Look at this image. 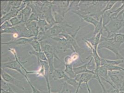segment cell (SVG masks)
Wrapping results in <instances>:
<instances>
[{"label":"cell","instance_id":"20","mask_svg":"<svg viewBox=\"0 0 124 93\" xmlns=\"http://www.w3.org/2000/svg\"><path fill=\"white\" fill-rule=\"evenodd\" d=\"M118 2V1H117V0H110V1H108V2L106 4L105 7H104V8L101 12V16L103 15L105 13H106V12H107L110 10L112 9V8L113 7V6L116 3H117Z\"/></svg>","mask_w":124,"mask_h":93},{"label":"cell","instance_id":"30","mask_svg":"<svg viewBox=\"0 0 124 93\" xmlns=\"http://www.w3.org/2000/svg\"><path fill=\"white\" fill-rule=\"evenodd\" d=\"M1 93H17L15 92L12 88L10 86L8 85V87L5 89L1 88Z\"/></svg>","mask_w":124,"mask_h":93},{"label":"cell","instance_id":"10","mask_svg":"<svg viewBox=\"0 0 124 93\" xmlns=\"http://www.w3.org/2000/svg\"><path fill=\"white\" fill-rule=\"evenodd\" d=\"M93 58L91 57L90 61L87 63L78 67H74V71L76 75L82 74H84V73H90V74H95L94 70H90L88 68V65H90V63L93 61Z\"/></svg>","mask_w":124,"mask_h":93},{"label":"cell","instance_id":"3","mask_svg":"<svg viewBox=\"0 0 124 93\" xmlns=\"http://www.w3.org/2000/svg\"><path fill=\"white\" fill-rule=\"evenodd\" d=\"M8 50L10 51L15 57V60L8 62H1L0 63V68L5 69L8 68L16 70L22 74L23 76L26 74L24 72L25 68L23 65V63L20 60V59L17 55V53L14 48H9Z\"/></svg>","mask_w":124,"mask_h":93},{"label":"cell","instance_id":"21","mask_svg":"<svg viewBox=\"0 0 124 93\" xmlns=\"http://www.w3.org/2000/svg\"><path fill=\"white\" fill-rule=\"evenodd\" d=\"M64 82L72 86L73 88H78L79 83L75 79H72L69 77L68 75H66V76L63 79Z\"/></svg>","mask_w":124,"mask_h":93},{"label":"cell","instance_id":"6","mask_svg":"<svg viewBox=\"0 0 124 93\" xmlns=\"http://www.w3.org/2000/svg\"><path fill=\"white\" fill-rule=\"evenodd\" d=\"M64 31L65 30L63 26L60 24H56L46 31V33L49 38H51L60 36L62 34L66 33Z\"/></svg>","mask_w":124,"mask_h":93},{"label":"cell","instance_id":"24","mask_svg":"<svg viewBox=\"0 0 124 93\" xmlns=\"http://www.w3.org/2000/svg\"><path fill=\"white\" fill-rule=\"evenodd\" d=\"M41 46L43 52H50V53H56L55 50L54 49V48H53L52 46L47 42H46L44 44L42 43Z\"/></svg>","mask_w":124,"mask_h":93},{"label":"cell","instance_id":"33","mask_svg":"<svg viewBox=\"0 0 124 93\" xmlns=\"http://www.w3.org/2000/svg\"><path fill=\"white\" fill-rule=\"evenodd\" d=\"M108 93H119V89H114L111 90L110 91V92H108Z\"/></svg>","mask_w":124,"mask_h":93},{"label":"cell","instance_id":"13","mask_svg":"<svg viewBox=\"0 0 124 93\" xmlns=\"http://www.w3.org/2000/svg\"><path fill=\"white\" fill-rule=\"evenodd\" d=\"M32 10L31 8L27 5L21 11L22 15V23H25L29 20L30 16L32 14Z\"/></svg>","mask_w":124,"mask_h":93},{"label":"cell","instance_id":"9","mask_svg":"<svg viewBox=\"0 0 124 93\" xmlns=\"http://www.w3.org/2000/svg\"><path fill=\"white\" fill-rule=\"evenodd\" d=\"M74 14H76L78 16L80 17V18L82 19V20H83L88 23H90L95 27H96L98 24L99 20L96 19L93 16H92L91 14H82L79 12L77 11L71 10L70 11Z\"/></svg>","mask_w":124,"mask_h":93},{"label":"cell","instance_id":"7","mask_svg":"<svg viewBox=\"0 0 124 93\" xmlns=\"http://www.w3.org/2000/svg\"><path fill=\"white\" fill-rule=\"evenodd\" d=\"M108 76L114 86L117 89H119L123 83L124 77L119 72L114 73L113 72H108Z\"/></svg>","mask_w":124,"mask_h":93},{"label":"cell","instance_id":"18","mask_svg":"<svg viewBox=\"0 0 124 93\" xmlns=\"http://www.w3.org/2000/svg\"><path fill=\"white\" fill-rule=\"evenodd\" d=\"M52 15L56 24H60L63 21L64 18V16L59 14V13L57 12L54 9H52Z\"/></svg>","mask_w":124,"mask_h":93},{"label":"cell","instance_id":"5","mask_svg":"<svg viewBox=\"0 0 124 93\" xmlns=\"http://www.w3.org/2000/svg\"><path fill=\"white\" fill-rule=\"evenodd\" d=\"M0 76L1 79H2L6 83L14 85L21 90H25L22 83L21 81L13 77L2 68H0Z\"/></svg>","mask_w":124,"mask_h":93},{"label":"cell","instance_id":"31","mask_svg":"<svg viewBox=\"0 0 124 93\" xmlns=\"http://www.w3.org/2000/svg\"><path fill=\"white\" fill-rule=\"evenodd\" d=\"M64 64H71L74 61L73 60L71 56H66L64 58Z\"/></svg>","mask_w":124,"mask_h":93},{"label":"cell","instance_id":"14","mask_svg":"<svg viewBox=\"0 0 124 93\" xmlns=\"http://www.w3.org/2000/svg\"><path fill=\"white\" fill-rule=\"evenodd\" d=\"M91 51V56L93 57V61L95 63V68H98L101 66V58L99 55L98 53L97 50L93 48Z\"/></svg>","mask_w":124,"mask_h":93},{"label":"cell","instance_id":"22","mask_svg":"<svg viewBox=\"0 0 124 93\" xmlns=\"http://www.w3.org/2000/svg\"><path fill=\"white\" fill-rule=\"evenodd\" d=\"M103 66L107 68L108 72L124 71V67H120L119 65H113L106 64Z\"/></svg>","mask_w":124,"mask_h":93},{"label":"cell","instance_id":"15","mask_svg":"<svg viewBox=\"0 0 124 93\" xmlns=\"http://www.w3.org/2000/svg\"><path fill=\"white\" fill-rule=\"evenodd\" d=\"M124 63V60H111L101 58V66H103L106 64L113 65H119L121 64Z\"/></svg>","mask_w":124,"mask_h":93},{"label":"cell","instance_id":"11","mask_svg":"<svg viewBox=\"0 0 124 93\" xmlns=\"http://www.w3.org/2000/svg\"><path fill=\"white\" fill-rule=\"evenodd\" d=\"M46 56L47 59V62L49 66V70H50V74H52V73L54 70L55 69V67L54 66V58H56L57 60H59L62 62L61 60L58 57L57 55L55 53H50V52H44Z\"/></svg>","mask_w":124,"mask_h":93},{"label":"cell","instance_id":"8","mask_svg":"<svg viewBox=\"0 0 124 93\" xmlns=\"http://www.w3.org/2000/svg\"><path fill=\"white\" fill-rule=\"evenodd\" d=\"M36 39L35 37H32L31 38H19L12 40L10 41L6 42H1V45H16V46H23L26 44H29L30 42L32 40Z\"/></svg>","mask_w":124,"mask_h":93},{"label":"cell","instance_id":"4","mask_svg":"<svg viewBox=\"0 0 124 93\" xmlns=\"http://www.w3.org/2000/svg\"><path fill=\"white\" fill-rule=\"evenodd\" d=\"M92 79H96V74H90V73H84L80 74H78L76 75L75 77V79L79 83V85L78 88L76 89V91L75 93H78L79 90V89L81 87L82 84L83 83H85L87 89H88V93H92L91 89L89 87L88 84V82Z\"/></svg>","mask_w":124,"mask_h":93},{"label":"cell","instance_id":"25","mask_svg":"<svg viewBox=\"0 0 124 93\" xmlns=\"http://www.w3.org/2000/svg\"><path fill=\"white\" fill-rule=\"evenodd\" d=\"M25 24L26 28L31 32L38 27V21H28L25 23Z\"/></svg>","mask_w":124,"mask_h":93},{"label":"cell","instance_id":"17","mask_svg":"<svg viewBox=\"0 0 124 93\" xmlns=\"http://www.w3.org/2000/svg\"><path fill=\"white\" fill-rule=\"evenodd\" d=\"M65 65V69L64 70L66 74L72 79H75L76 77L75 73L74 71V67H73V65L71 64H66Z\"/></svg>","mask_w":124,"mask_h":93},{"label":"cell","instance_id":"28","mask_svg":"<svg viewBox=\"0 0 124 93\" xmlns=\"http://www.w3.org/2000/svg\"><path fill=\"white\" fill-rule=\"evenodd\" d=\"M60 93H72V92L70 89L68 88V84L64 82L63 83L62 90Z\"/></svg>","mask_w":124,"mask_h":93},{"label":"cell","instance_id":"2","mask_svg":"<svg viewBox=\"0 0 124 93\" xmlns=\"http://www.w3.org/2000/svg\"><path fill=\"white\" fill-rule=\"evenodd\" d=\"M124 27V20L119 18H110L108 23L103 27L104 30L108 33L107 38H112L114 36L119 33Z\"/></svg>","mask_w":124,"mask_h":93},{"label":"cell","instance_id":"23","mask_svg":"<svg viewBox=\"0 0 124 93\" xmlns=\"http://www.w3.org/2000/svg\"><path fill=\"white\" fill-rule=\"evenodd\" d=\"M104 29L103 28V15L100 17L98 24L96 27L94 28L93 31V36H95L99 33L101 30Z\"/></svg>","mask_w":124,"mask_h":93},{"label":"cell","instance_id":"29","mask_svg":"<svg viewBox=\"0 0 124 93\" xmlns=\"http://www.w3.org/2000/svg\"><path fill=\"white\" fill-rule=\"evenodd\" d=\"M10 27H12V26L11 25L10 21H6L3 24L0 25V31L3 30L7 28Z\"/></svg>","mask_w":124,"mask_h":93},{"label":"cell","instance_id":"26","mask_svg":"<svg viewBox=\"0 0 124 93\" xmlns=\"http://www.w3.org/2000/svg\"><path fill=\"white\" fill-rule=\"evenodd\" d=\"M114 41L121 44L124 43V34L118 33L115 34L112 38Z\"/></svg>","mask_w":124,"mask_h":93},{"label":"cell","instance_id":"27","mask_svg":"<svg viewBox=\"0 0 124 93\" xmlns=\"http://www.w3.org/2000/svg\"><path fill=\"white\" fill-rule=\"evenodd\" d=\"M24 77L26 79V81L28 82V84H29L31 89V93H41V90H39V89H38V88H37L35 87H34L32 84L31 83V81H30L28 77V76L27 74H25Z\"/></svg>","mask_w":124,"mask_h":93},{"label":"cell","instance_id":"19","mask_svg":"<svg viewBox=\"0 0 124 93\" xmlns=\"http://www.w3.org/2000/svg\"><path fill=\"white\" fill-rule=\"evenodd\" d=\"M29 45H30L32 48L33 49V50L36 52H42L41 45V43H40V41L36 40L35 39L32 40L30 42Z\"/></svg>","mask_w":124,"mask_h":93},{"label":"cell","instance_id":"12","mask_svg":"<svg viewBox=\"0 0 124 93\" xmlns=\"http://www.w3.org/2000/svg\"><path fill=\"white\" fill-rule=\"evenodd\" d=\"M52 78L54 80H60L63 79L66 74L62 69L55 68L52 74Z\"/></svg>","mask_w":124,"mask_h":93},{"label":"cell","instance_id":"34","mask_svg":"<svg viewBox=\"0 0 124 93\" xmlns=\"http://www.w3.org/2000/svg\"><path fill=\"white\" fill-rule=\"evenodd\" d=\"M121 15H122V16H123V18H122V19L124 20V9L122 11V12H121L119 13V16H118V17H119V16H120Z\"/></svg>","mask_w":124,"mask_h":93},{"label":"cell","instance_id":"32","mask_svg":"<svg viewBox=\"0 0 124 93\" xmlns=\"http://www.w3.org/2000/svg\"><path fill=\"white\" fill-rule=\"evenodd\" d=\"M119 90V93H124V79L122 85Z\"/></svg>","mask_w":124,"mask_h":93},{"label":"cell","instance_id":"1","mask_svg":"<svg viewBox=\"0 0 124 93\" xmlns=\"http://www.w3.org/2000/svg\"><path fill=\"white\" fill-rule=\"evenodd\" d=\"M122 44L114 41L113 38H108L102 36L98 49H107L115 55L117 60H124V57L120 53V46Z\"/></svg>","mask_w":124,"mask_h":93},{"label":"cell","instance_id":"16","mask_svg":"<svg viewBox=\"0 0 124 93\" xmlns=\"http://www.w3.org/2000/svg\"><path fill=\"white\" fill-rule=\"evenodd\" d=\"M29 54L30 55H33L36 56L37 61H42L47 62V59L45 53L43 51L42 52H36L34 50H31L29 51Z\"/></svg>","mask_w":124,"mask_h":93}]
</instances>
